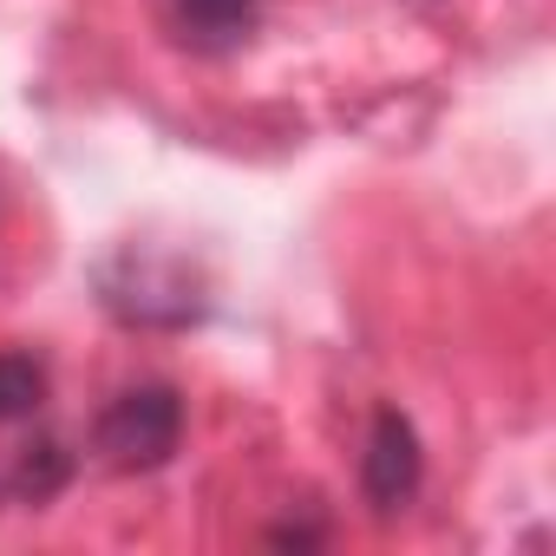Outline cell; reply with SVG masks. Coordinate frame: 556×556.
<instances>
[{"instance_id": "cell-1", "label": "cell", "mask_w": 556, "mask_h": 556, "mask_svg": "<svg viewBox=\"0 0 556 556\" xmlns=\"http://www.w3.org/2000/svg\"><path fill=\"white\" fill-rule=\"evenodd\" d=\"M184 445V393L170 380H138L118 387L99 419H92V452L112 471H157Z\"/></svg>"}, {"instance_id": "cell-2", "label": "cell", "mask_w": 556, "mask_h": 556, "mask_svg": "<svg viewBox=\"0 0 556 556\" xmlns=\"http://www.w3.org/2000/svg\"><path fill=\"white\" fill-rule=\"evenodd\" d=\"M99 302L125 321V328H190L203 321V282L177 262V255H112L99 268Z\"/></svg>"}, {"instance_id": "cell-3", "label": "cell", "mask_w": 556, "mask_h": 556, "mask_svg": "<svg viewBox=\"0 0 556 556\" xmlns=\"http://www.w3.org/2000/svg\"><path fill=\"white\" fill-rule=\"evenodd\" d=\"M426 484V445H419V426L400 413V406H380L374 426H367V452H361V491L380 517L406 510Z\"/></svg>"}, {"instance_id": "cell-4", "label": "cell", "mask_w": 556, "mask_h": 556, "mask_svg": "<svg viewBox=\"0 0 556 556\" xmlns=\"http://www.w3.org/2000/svg\"><path fill=\"white\" fill-rule=\"evenodd\" d=\"M190 53H236L262 27V0H157Z\"/></svg>"}, {"instance_id": "cell-5", "label": "cell", "mask_w": 556, "mask_h": 556, "mask_svg": "<svg viewBox=\"0 0 556 556\" xmlns=\"http://www.w3.org/2000/svg\"><path fill=\"white\" fill-rule=\"evenodd\" d=\"M66 484H73V452H66L60 439L21 445V458L0 471V491H8L14 504H47V497H60Z\"/></svg>"}, {"instance_id": "cell-6", "label": "cell", "mask_w": 556, "mask_h": 556, "mask_svg": "<svg viewBox=\"0 0 556 556\" xmlns=\"http://www.w3.org/2000/svg\"><path fill=\"white\" fill-rule=\"evenodd\" d=\"M47 387H53V374H47L40 354H27V348H0V426L34 419V413L47 406Z\"/></svg>"}]
</instances>
